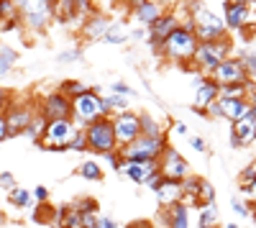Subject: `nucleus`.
Instances as JSON below:
<instances>
[{
  "instance_id": "obj_1",
  "label": "nucleus",
  "mask_w": 256,
  "mask_h": 228,
  "mask_svg": "<svg viewBox=\"0 0 256 228\" xmlns=\"http://www.w3.org/2000/svg\"><path fill=\"white\" fill-rule=\"evenodd\" d=\"M187 10H190L187 24L192 26V34H195L198 44H210V41L228 38L223 16L216 13V6H210V3H192V6H187Z\"/></svg>"
},
{
  "instance_id": "obj_2",
  "label": "nucleus",
  "mask_w": 256,
  "mask_h": 228,
  "mask_svg": "<svg viewBox=\"0 0 256 228\" xmlns=\"http://www.w3.org/2000/svg\"><path fill=\"white\" fill-rule=\"evenodd\" d=\"M195 49H198V38H195V34H192V26L180 24L156 52L164 54L166 59H172V62L187 64V62H192V56H195Z\"/></svg>"
},
{
  "instance_id": "obj_3",
  "label": "nucleus",
  "mask_w": 256,
  "mask_h": 228,
  "mask_svg": "<svg viewBox=\"0 0 256 228\" xmlns=\"http://www.w3.org/2000/svg\"><path fill=\"white\" fill-rule=\"evenodd\" d=\"M169 146L166 136L162 138H152V136H138L131 146L120 149V159L134 162V164H144V167H156V159L162 156V152Z\"/></svg>"
},
{
  "instance_id": "obj_4",
  "label": "nucleus",
  "mask_w": 256,
  "mask_h": 228,
  "mask_svg": "<svg viewBox=\"0 0 256 228\" xmlns=\"http://www.w3.org/2000/svg\"><path fill=\"white\" fill-rule=\"evenodd\" d=\"M230 49H233L230 38L210 41V44H198L195 56H192V67H195L202 77H210L220 62H226V59L230 56Z\"/></svg>"
},
{
  "instance_id": "obj_5",
  "label": "nucleus",
  "mask_w": 256,
  "mask_h": 228,
  "mask_svg": "<svg viewBox=\"0 0 256 228\" xmlns=\"http://www.w3.org/2000/svg\"><path fill=\"white\" fill-rule=\"evenodd\" d=\"M77 126L72 118H62V120H49L44 136H41L38 146L46 149V152H70V144L77 136Z\"/></svg>"
},
{
  "instance_id": "obj_6",
  "label": "nucleus",
  "mask_w": 256,
  "mask_h": 228,
  "mask_svg": "<svg viewBox=\"0 0 256 228\" xmlns=\"http://www.w3.org/2000/svg\"><path fill=\"white\" fill-rule=\"evenodd\" d=\"M102 118V110H100V92L95 88H88L80 98L72 100V120L77 128H88L92 126L95 120Z\"/></svg>"
},
{
  "instance_id": "obj_7",
  "label": "nucleus",
  "mask_w": 256,
  "mask_h": 228,
  "mask_svg": "<svg viewBox=\"0 0 256 228\" xmlns=\"http://www.w3.org/2000/svg\"><path fill=\"white\" fill-rule=\"evenodd\" d=\"M82 131H84V138H88V152H95L100 156L118 152V144H116V136H113V123L108 118H100L92 126L82 128Z\"/></svg>"
},
{
  "instance_id": "obj_8",
  "label": "nucleus",
  "mask_w": 256,
  "mask_h": 228,
  "mask_svg": "<svg viewBox=\"0 0 256 228\" xmlns=\"http://www.w3.org/2000/svg\"><path fill=\"white\" fill-rule=\"evenodd\" d=\"M16 8H18L20 24H26L31 31H46L52 18H54V3H44V0H36V3H16Z\"/></svg>"
},
{
  "instance_id": "obj_9",
  "label": "nucleus",
  "mask_w": 256,
  "mask_h": 228,
  "mask_svg": "<svg viewBox=\"0 0 256 228\" xmlns=\"http://www.w3.org/2000/svg\"><path fill=\"white\" fill-rule=\"evenodd\" d=\"M38 108L34 106V100H24V102H10V108L6 110V126H8V138L20 136L28 123L36 118Z\"/></svg>"
},
{
  "instance_id": "obj_10",
  "label": "nucleus",
  "mask_w": 256,
  "mask_h": 228,
  "mask_svg": "<svg viewBox=\"0 0 256 228\" xmlns=\"http://www.w3.org/2000/svg\"><path fill=\"white\" fill-rule=\"evenodd\" d=\"M113 123V136H116V144H118V152L131 146V144L141 136V128H138V113L134 110H126V113H118L110 118Z\"/></svg>"
},
{
  "instance_id": "obj_11",
  "label": "nucleus",
  "mask_w": 256,
  "mask_h": 228,
  "mask_svg": "<svg viewBox=\"0 0 256 228\" xmlns=\"http://www.w3.org/2000/svg\"><path fill=\"white\" fill-rule=\"evenodd\" d=\"M156 170L162 172L164 180L182 182V180L190 174V164H187V159H184L174 146H166V149L162 152V156L156 159Z\"/></svg>"
},
{
  "instance_id": "obj_12",
  "label": "nucleus",
  "mask_w": 256,
  "mask_h": 228,
  "mask_svg": "<svg viewBox=\"0 0 256 228\" xmlns=\"http://www.w3.org/2000/svg\"><path fill=\"white\" fill-rule=\"evenodd\" d=\"M210 80L216 82L218 88H226V85H246L248 74H246V70H244L238 56H228L226 62H220V64L216 67V72L210 74Z\"/></svg>"
},
{
  "instance_id": "obj_13",
  "label": "nucleus",
  "mask_w": 256,
  "mask_h": 228,
  "mask_svg": "<svg viewBox=\"0 0 256 228\" xmlns=\"http://www.w3.org/2000/svg\"><path fill=\"white\" fill-rule=\"evenodd\" d=\"M226 31H244L246 26H254V8L251 3H220Z\"/></svg>"
},
{
  "instance_id": "obj_14",
  "label": "nucleus",
  "mask_w": 256,
  "mask_h": 228,
  "mask_svg": "<svg viewBox=\"0 0 256 228\" xmlns=\"http://www.w3.org/2000/svg\"><path fill=\"white\" fill-rule=\"evenodd\" d=\"M38 113L44 116L46 120H62V118H72V100L67 95H62L59 90L56 92H49L38 106Z\"/></svg>"
},
{
  "instance_id": "obj_15",
  "label": "nucleus",
  "mask_w": 256,
  "mask_h": 228,
  "mask_svg": "<svg viewBox=\"0 0 256 228\" xmlns=\"http://www.w3.org/2000/svg\"><path fill=\"white\" fill-rule=\"evenodd\" d=\"M254 141H256V118L248 110V116H244L236 123H230V146L244 149V146H251Z\"/></svg>"
},
{
  "instance_id": "obj_16",
  "label": "nucleus",
  "mask_w": 256,
  "mask_h": 228,
  "mask_svg": "<svg viewBox=\"0 0 256 228\" xmlns=\"http://www.w3.org/2000/svg\"><path fill=\"white\" fill-rule=\"evenodd\" d=\"M164 13H166V6L164 3H152V0L131 6V20H136V26H141V28H152Z\"/></svg>"
},
{
  "instance_id": "obj_17",
  "label": "nucleus",
  "mask_w": 256,
  "mask_h": 228,
  "mask_svg": "<svg viewBox=\"0 0 256 228\" xmlns=\"http://www.w3.org/2000/svg\"><path fill=\"white\" fill-rule=\"evenodd\" d=\"M177 26H180V16H177V10H166V13L156 20V24L148 28V38H146V41H148V44H152L154 49H159L164 41L169 38V34H172Z\"/></svg>"
},
{
  "instance_id": "obj_18",
  "label": "nucleus",
  "mask_w": 256,
  "mask_h": 228,
  "mask_svg": "<svg viewBox=\"0 0 256 228\" xmlns=\"http://www.w3.org/2000/svg\"><path fill=\"white\" fill-rule=\"evenodd\" d=\"M216 100H218V85H216L210 77H202L200 85L195 88V102H192V110L200 113V116H205V110H208Z\"/></svg>"
},
{
  "instance_id": "obj_19",
  "label": "nucleus",
  "mask_w": 256,
  "mask_h": 228,
  "mask_svg": "<svg viewBox=\"0 0 256 228\" xmlns=\"http://www.w3.org/2000/svg\"><path fill=\"white\" fill-rule=\"evenodd\" d=\"M216 106H218L220 118H223V120H230V123H236V120H241L244 116H248V100L218 98V100H216Z\"/></svg>"
},
{
  "instance_id": "obj_20",
  "label": "nucleus",
  "mask_w": 256,
  "mask_h": 228,
  "mask_svg": "<svg viewBox=\"0 0 256 228\" xmlns=\"http://www.w3.org/2000/svg\"><path fill=\"white\" fill-rule=\"evenodd\" d=\"M110 20H113L110 16L98 13V6H95V13H92V16L82 24V34H84V38H90V41H100V38L105 36V31H108Z\"/></svg>"
},
{
  "instance_id": "obj_21",
  "label": "nucleus",
  "mask_w": 256,
  "mask_h": 228,
  "mask_svg": "<svg viewBox=\"0 0 256 228\" xmlns=\"http://www.w3.org/2000/svg\"><path fill=\"white\" fill-rule=\"evenodd\" d=\"M182 198H184L182 182H174V180H164L162 188L156 190V200L162 205V210H166V208H172V205L182 202Z\"/></svg>"
},
{
  "instance_id": "obj_22",
  "label": "nucleus",
  "mask_w": 256,
  "mask_h": 228,
  "mask_svg": "<svg viewBox=\"0 0 256 228\" xmlns=\"http://www.w3.org/2000/svg\"><path fill=\"white\" fill-rule=\"evenodd\" d=\"M102 44H113V46H123V44H128L131 41V26L126 24V20H110V26H108V31H105V36L100 38Z\"/></svg>"
},
{
  "instance_id": "obj_23",
  "label": "nucleus",
  "mask_w": 256,
  "mask_h": 228,
  "mask_svg": "<svg viewBox=\"0 0 256 228\" xmlns=\"http://www.w3.org/2000/svg\"><path fill=\"white\" fill-rule=\"evenodd\" d=\"M156 167H144V164H134V162H126V159H120V167H118V172L128 180V182H134V184H144L146 182V177L152 174Z\"/></svg>"
},
{
  "instance_id": "obj_24",
  "label": "nucleus",
  "mask_w": 256,
  "mask_h": 228,
  "mask_svg": "<svg viewBox=\"0 0 256 228\" xmlns=\"http://www.w3.org/2000/svg\"><path fill=\"white\" fill-rule=\"evenodd\" d=\"M54 228H82V213L74 205H62L54 213Z\"/></svg>"
},
{
  "instance_id": "obj_25",
  "label": "nucleus",
  "mask_w": 256,
  "mask_h": 228,
  "mask_svg": "<svg viewBox=\"0 0 256 228\" xmlns=\"http://www.w3.org/2000/svg\"><path fill=\"white\" fill-rule=\"evenodd\" d=\"M164 220H166V228H190V208L184 202H177L164 210Z\"/></svg>"
},
{
  "instance_id": "obj_26",
  "label": "nucleus",
  "mask_w": 256,
  "mask_h": 228,
  "mask_svg": "<svg viewBox=\"0 0 256 228\" xmlns=\"http://www.w3.org/2000/svg\"><path fill=\"white\" fill-rule=\"evenodd\" d=\"M138 128H141V136H152V138H162L164 136L162 123L152 113H138Z\"/></svg>"
},
{
  "instance_id": "obj_27",
  "label": "nucleus",
  "mask_w": 256,
  "mask_h": 228,
  "mask_svg": "<svg viewBox=\"0 0 256 228\" xmlns=\"http://www.w3.org/2000/svg\"><path fill=\"white\" fill-rule=\"evenodd\" d=\"M8 202L13 205V208H18V210H28V208H34V198H31V190H24V188H16L13 190H8Z\"/></svg>"
},
{
  "instance_id": "obj_28",
  "label": "nucleus",
  "mask_w": 256,
  "mask_h": 228,
  "mask_svg": "<svg viewBox=\"0 0 256 228\" xmlns=\"http://www.w3.org/2000/svg\"><path fill=\"white\" fill-rule=\"evenodd\" d=\"M216 202V188L208 182V180H200V188L195 192V200H192V208H205V205H212Z\"/></svg>"
},
{
  "instance_id": "obj_29",
  "label": "nucleus",
  "mask_w": 256,
  "mask_h": 228,
  "mask_svg": "<svg viewBox=\"0 0 256 228\" xmlns=\"http://www.w3.org/2000/svg\"><path fill=\"white\" fill-rule=\"evenodd\" d=\"M218 226H220V210H218V202H212V205H205V208H200L198 228H218Z\"/></svg>"
},
{
  "instance_id": "obj_30",
  "label": "nucleus",
  "mask_w": 256,
  "mask_h": 228,
  "mask_svg": "<svg viewBox=\"0 0 256 228\" xmlns=\"http://www.w3.org/2000/svg\"><path fill=\"white\" fill-rule=\"evenodd\" d=\"M46 118L44 116H41V113H36V118L28 123V128L24 131V134H20V136H26L28 141H34V144H38L41 141V136H44V128H46Z\"/></svg>"
},
{
  "instance_id": "obj_31",
  "label": "nucleus",
  "mask_w": 256,
  "mask_h": 228,
  "mask_svg": "<svg viewBox=\"0 0 256 228\" xmlns=\"http://www.w3.org/2000/svg\"><path fill=\"white\" fill-rule=\"evenodd\" d=\"M16 62H18V52L10 49L8 44H0V77L8 74L16 67Z\"/></svg>"
},
{
  "instance_id": "obj_32",
  "label": "nucleus",
  "mask_w": 256,
  "mask_h": 228,
  "mask_svg": "<svg viewBox=\"0 0 256 228\" xmlns=\"http://www.w3.org/2000/svg\"><path fill=\"white\" fill-rule=\"evenodd\" d=\"M80 177H84V180H90V182H100L102 180V167L98 162H92V159H88V162H82L80 164Z\"/></svg>"
},
{
  "instance_id": "obj_33",
  "label": "nucleus",
  "mask_w": 256,
  "mask_h": 228,
  "mask_svg": "<svg viewBox=\"0 0 256 228\" xmlns=\"http://www.w3.org/2000/svg\"><path fill=\"white\" fill-rule=\"evenodd\" d=\"M84 90H88V85H82V82H77V80H67V82H64V85H62V95H67L70 100H74V98H80Z\"/></svg>"
},
{
  "instance_id": "obj_34",
  "label": "nucleus",
  "mask_w": 256,
  "mask_h": 228,
  "mask_svg": "<svg viewBox=\"0 0 256 228\" xmlns=\"http://www.w3.org/2000/svg\"><path fill=\"white\" fill-rule=\"evenodd\" d=\"M110 95H120V98H128V100H136V90L134 88H128L123 80H113L110 82Z\"/></svg>"
},
{
  "instance_id": "obj_35",
  "label": "nucleus",
  "mask_w": 256,
  "mask_h": 228,
  "mask_svg": "<svg viewBox=\"0 0 256 228\" xmlns=\"http://www.w3.org/2000/svg\"><path fill=\"white\" fill-rule=\"evenodd\" d=\"M238 59H241L248 80H254L256 77V52H244V54H238Z\"/></svg>"
},
{
  "instance_id": "obj_36",
  "label": "nucleus",
  "mask_w": 256,
  "mask_h": 228,
  "mask_svg": "<svg viewBox=\"0 0 256 228\" xmlns=\"http://www.w3.org/2000/svg\"><path fill=\"white\" fill-rule=\"evenodd\" d=\"M80 213H98V200L95 198H82L77 202H72Z\"/></svg>"
},
{
  "instance_id": "obj_37",
  "label": "nucleus",
  "mask_w": 256,
  "mask_h": 228,
  "mask_svg": "<svg viewBox=\"0 0 256 228\" xmlns=\"http://www.w3.org/2000/svg\"><path fill=\"white\" fill-rule=\"evenodd\" d=\"M187 144H190V146L195 149L198 154H208V141H205L200 134H190V136H187Z\"/></svg>"
},
{
  "instance_id": "obj_38",
  "label": "nucleus",
  "mask_w": 256,
  "mask_h": 228,
  "mask_svg": "<svg viewBox=\"0 0 256 228\" xmlns=\"http://www.w3.org/2000/svg\"><path fill=\"white\" fill-rule=\"evenodd\" d=\"M162 182H164L162 172H159V170H154L152 174L146 177V182H144V188H146V190H152V192H156V190L162 188Z\"/></svg>"
},
{
  "instance_id": "obj_39",
  "label": "nucleus",
  "mask_w": 256,
  "mask_h": 228,
  "mask_svg": "<svg viewBox=\"0 0 256 228\" xmlns=\"http://www.w3.org/2000/svg\"><path fill=\"white\" fill-rule=\"evenodd\" d=\"M230 210L236 213V216H241V218H248V216H251V208H248L241 198H230Z\"/></svg>"
},
{
  "instance_id": "obj_40",
  "label": "nucleus",
  "mask_w": 256,
  "mask_h": 228,
  "mask_svg": "<svg viewBox=\"0 0 256 228\" xmlns=\"http://www.w3.org/2000/svg\"><path fill=\"white\" fill-rule=\"evenodd\" d=\"M80 56H82L80 49H64V52L56 54V62H62V64H70V62H80Z\"/></svg>"
},
{
  "instance_id": "obj_41",
  "label": "nucleus",
  "mask_w": 256,
  "mask_h": 228,
  "mask_svg": "<svg viewBox=\"0 0 256 228\" xmlns=\"http://www.w3.org/2000/svg\"><path fill=\"white\" fill-rule=\"evenodd\" d=\"M70 152H88V138H84V131H82V128H80V131H77V136L72 138Z\"/></svg>"
},
{
  "instance_id": "obj_42",
  "label": "nucleus",
  "mask_w": 256,
  "mask_h": 228,
  "mask_svg": "<svg viewBox=\"0 0 256 228\" xmlns=\"http://www.w3.org/2000/svg\"><path fill=\"white\" fill-rule=\"evenodd\" d=\"M31 198H34L36 205H46V202H49V190L44 188V184H38V188H34Z\"/></svg>"
},
{
  "instance_id": "obj_43",
  "label": "nucleus",
  "mask_w": 256,
  "mask_h": 228,
  "mask_svg": "<svg viewBox=\"0 0 256 228\" xmlns=\"http://www.w3.org/2000/svg\"><path fill=\"white\" fill-rule=\"evenodd\" d=\"M10 102H13V92L8 88H0V113H3V116L10 108Z\"/></svg>"
},
{
  "instance_id": "obj_44",
  "label": "nucleus",
  "mask_w": 256,
  "mask_h": 228,
  "mask_svg": "<svg viewBox=\"0 0 256 228\" xmlns=\"http://www.w3.org/2000/svg\"><path fill=\"white\" fill-rule=\"evenodd\" d=\"M251 180H256V162H251L248 167L241 172V184H248Z\"/></svg>"
},
{
  "instance_id": "obj_45",
  "label": "nucleus",
  "mask_w": 256,
  "mask_h": 228,
  "mask_svg": "<svg viewBox=\"0 0 256 228\" xmlns=\"http://www.w3.org/2000/svg\"><path fill=\"white\" fill-rule=\"evenodd\" d=\"M0 188H6V190H13V188H16L13 172H0Z\"/></svg>"
},
{
  "instance_id": "obj_46",
  "label": "nucleus",
  "mask_w": 256,
  "mask_h": 228,
  "mask_svg": "<svg viewBox=\"0 0 256 228\" xmlns=\"http://www.w3.org/2000/svg\"><path fill=\"white\" fill-rule=\"evenodd\" d=\"M241 192H244L248 200H254V202H256V180H251L248 184H241Z\"/></svg>"
},
{
  "instance_id": "obj_47",
  "label": "nucleus",
  "mask_w": 256,
  "mask_h": 228,
  "mask_svg": "<svg viewBox=\"0 0 256 228\" xmlns=\"http://www.w3.org/2000/svg\"><path fill=\"white\" fill-rule=\"evenodd\" d=\"M95 228H120V226H118V223H116L113 218H108V216H100V218H98V226H95Z\"/></svg>"
},
{
  "instance_id": "obj_48",
  "label": "nucleus",
  "mask_w": 256,
  "mask_h": 228,
  "mask_svg": "<svg viewBox=\"0 0 256 228\" xmlns=\"http://www.w3.org/2000/svg\"><path fill=\"white\" fill-rule=\"evenodd\" d=\"M105 159L110 162V167H113V170H118V167H120V152H110V154H105Z\"/></svg>"
},
{
  "instance_id": "obj_49",
  "label": "nucleus",
  "mask_w": 256,
  "mask_h": 228,
  "mask_svg": "<svg viewBox=\"0 0 256 228\" xmlns=\"http://www.w3.org/2000/svg\"><path fill=\"white\" fill-rule=\"evenodd\" d=\"M131 38H148V28H141V26H136V28H131Z\"/></svg>"
},
{
  "instance_id": "obj_50",
  "label": "nucleus",
  "mask_w": 256,
  "mask_h": 228,
  "mask_svg": "<svg viewBox=\"0 0 256 228\" xmlns=\"http://www.w3.org/2000/svg\"><path fill=\"white\" fill-rule=\"evenodd\" d=\"M8 141V126H6V116L0 113V144Z\"/></svg>"
},
{
  "instance_id": "obj_51",
  "label": "nucleus",
  "mask_w": 256,
  "mask_h": 228,
  "mask_svg": "<svg viewBox=\"0 0 256 228\" xmlns=\"http://www.w3.org/2000/svg\"><path fill=\"white\" fill-rule=\"evenodd\" d=\"M174 131H177V134H182V136H190V131H187V126H184V123H177V126H174Z\"/></svg>"
},
{
  "instance_id": "obj_52",
  "label": "nucleus",
  "mask_w": 256,
  "mask_h": 228,
  "mask_svg": "<svg viewBox=\"0 0 256 228\" xmlns=\"http://www.w3.org/2000/svg\"><path fill=\"white\" fill-rule=\"evenodd\" d=\"M226 228H241V226H238V223H228Z\"/></svg>"
},
{
  "instance_id": "obj_53",
  "label": "nucleus",
  "mask_w": 256,
  "mask_h": 228,
  "mask_svg": "<svg viewBox=\"0 0 256 228\" xmlns=\"http://www.w3.org/2000/svg\"><path fill=\"white\" fill-rule=\"evenodd\" d=\"M44 228H54V226H44Z\"/></svg>"
},
{
  "instance_id": "obj_54",
  "label": "nucleus",
  "mask_w": 256,
  "mask_h": 228,
  "mask_svg": "<svg viewBox=\"0 0 256 228\" xmlns=\"http://www.w3.org/2000/svg\"><path fill=\"white\" fill-rule=\"evenodd\" d=\"M0 24H3V18H0Z\"/></svg>"
}]
</instances>
